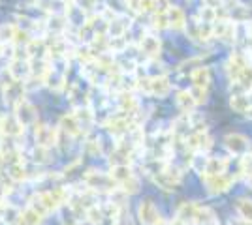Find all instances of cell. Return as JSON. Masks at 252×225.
Masks as SVG:
<instances>
[{"instance_id": "cell-3", "label": "cell", "mask_w": 252, "mask_h": 225, "mask_svg": "<svg viewBox=\"0 0 252 225\" xmlns=\"http://www.w3.org/2000/svg\"><path fill=\"white\" fill-rule=\"evenodd\" d=\"M224 145H226V149L230 150L231 154L241 156V158L247 156V154H249V149H251V141L247 139L245 135H241V133H230V135H226Z\"/></svg>"}, {"instance_id": "cell-9", "label": "cell", "mask_w": 252, "mask_h": 225, "mask_svg": "<svg viewBox=\"0 0 252 225\" xmlns=\"http://www.w3.org/2000/svg\"><path fill=\"white\" fill-rule=\"evenodd\" d=\"M141 220H145L147 224H160V220L157 218V210L151 204H147L145 208L141 206Z\"/></svg>"}, {"instance_id": "cell-1", "label": "cell", "mask_w": 252, "mask_h": 225, "mask_svg": "<svg viewBox=\"0 0 252 225\" xmlns=\"http://www.w3.org/2000/svg\"><path fill=\"white\" fill-rule=\"evenodd\" d=\"M235 32H237V23L231 19H217L213 23V38L222 40V42H235Z\"/></svg>"}, {"instance_id": "cell-5", "label": "cell", "mask_w": 252, "mask_h": 225, "mask_svg": "<svg viewBox=\"0 0 252 225\" xmlns=\"http://www.w3.org/2000/svg\"><path fill=\"white\" fill-rule=\"evenodd\" d=\"M230 165V160L228 158H209L207 161V167H205V173H203V178L205 176H219V175H224L226 169Z\"/></svg>"}, {"instance_id": "cell-12", "label": "cell", "mask_w": 252, "mask_h": 225, "mask_svg": "<svg viewBox=\"0 0 252 225\" xmlns=\"http://www.w3.org/2000/svg\"><path fill=\"white\" fill-rule=\"evenodd\" d=\"M249 34H251V40H252V25H249Z\"/></svg>"}, {"instance_id": "cell-11", "label": "cell", "mask_w": 252, "mask_h": 225, "mask_svg": "<svg viewBox=\"0 0 252 225\" xmlns=\"http://www.w3.org/2000/svg\"><path fill=\"white\" fill-rule=\"evenodd\" d=\"M207 92H209V88H200V86H192V90H190V94L196 100V103H203L207 100Z\"/></svg>"}, {"instance_id": "cell-4", "label": "cell", "mask_w": 252, "mask_h": 225, "mask_svg": "<svg viewBox=\"0 0 252 225\" xmlns=\"http://www.w3.org/2000/svg\"><path fill=\"white\" fill-rule=\"evenodd\" d=\"M203 182L207 186L209 193L217 195V193H224L226 190H230L231 182H233V176L231 175H219V176H205Z\"/></svg>"}, {"instance_id": "cell-8", "label": "cell", "mask_w": 252, "mask_h": 225, "mask_svg": "<svg viewBox=\"0 0 252 225\" xmlns=\"http://www.w3.org/2000/svg\"><path fill=\"white\" fill-rule=\"evenodd\" d=\"M237 212L241 214V220L252 224V201L251 199H239V201H237Z\"/></svg>"}, {"instance_id": "cell-7", "label": "cell", "mask_w": 252, "mask_h": 225, "mask_svg": "<svg viewBox=\"0 0 252 225\" xmlns=\"http://www.w3.org/2000/svg\"><path fill=\"white\" fill-rule=\"evenodd\" d=\"M177 103L181 105V109H183L185 113H192V109L198 105V103H196V100L192 98V94H190L189 90H187V92H181V94H179Z\"/></svg>"}, {"instance_id": "cell-6", "label": "cell", "mask_w": 252, "mask_h": 225, "mask_svg": "<svg viewBox=\"0 0 252 225\" xmlns=\"http://www.w3.org/2000/svg\"><path fill=\"white\" fill-rule=\"evenodd\" d=\"M192 83L194 86H200V88H209L211 85V70L205 66H200L192 72Z\"/></svg>"}, {"instance_id": "cell-2", "label": "cell", "mask_w": 252, "mask_h": 225, "mask_svg": "<svg viewBox=\"0 0 252 225\" xmlns=\"http://www.w3.org/2000/svg\"><path fill=\"white\" fill-rule=\"evenodd\" d=\"M249 64H251L249 56H247L245 53H241V51L230 54V58H228V62H226V74H228L231 83H233V81H237V77L241 75V72Z\"/></svg>"}, {"instance_id": "cell-10", "label": "cell", "mask_w": 252, "mask_h": 225, "mask_svg": "<svg viewBox=\"0 0 252 225\" xmlns=\"http://www.w3.org/2000/svg\"><path fill=\"white\" fill-rule=\"evenodd\" d=\"M169 23L173 26H183L185 25V13L179 8H171V11H169Z\"/></svg>"}]
</instances>
